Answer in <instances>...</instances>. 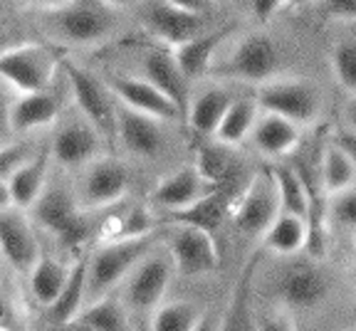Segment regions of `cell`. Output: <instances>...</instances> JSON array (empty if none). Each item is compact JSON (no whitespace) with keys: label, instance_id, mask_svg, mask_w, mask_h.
I'll list each match as a JSON object with an SVG mask.
<instances>
[{"label":"cell","instance_id":"1","mask_svg":"<svg viewBox=\"0 0 356 331\" xmlns=\"http://www.w3.org/2000/svg\"><path fill=\"white\" fill-rule=\"evenodd\" d=\"M62 72H65L67 89L72 94L79 114L102 134L104 144L114 149L119 144V102L109 89V84L102 82L84 67L72 65V62H62Z\"/></svg>","mask_w":356,"mask_h":331},{"label":"cell","instance_id":"2","mask_svg":"<svg viewBox=\"0 0 356 331\" xmlns=\"http://www.w3.org/2000/svg\"><path fill=\"white\" fill-rule=\"evenodd\" d=\"M156 232L144 238H127V240H109L99 245L95 255L89 257V275H87V299L95 302L102 299L117 287L119 282L127 280L134 267L154 250Z\"/></svg>","mask_w":356,"mask_h":331},{"label":"cell","instance_id":"3","mask_svg":"<svg viewBox=\"0 0 356 331\" xmlns=\"http://www.w3.org/2000/svg\"><path fill=\"white\" fill-rule=\"evenodd\" d=\"M280 65H282V60H280L275 40L265 33H250L238 40V45L225 60L213 65L211 74L216 79L260 87V84L277 77Z\"/></svg>","mask_w":356,"mask_h":331},{"label":"cell","instance_id":"4","mask_svg":"<svg viewBox=\"0 0 356 331\" xmlns=\"http://www.w3.org/2000/svg\"><path fill=\"white\" fill-rule=\"evenodd\" d=\"M60 55L50 45L25 42L0 52V77L20 94L50 89L60 72Z\"/></svg>","mask_w":356,"mask_h":331},{"label":"cell","instance_id":"5","mask_svg":"<svg viewBox=\"0 0 356 331\" xmlns=\"http://www.w3.org/2000/svg\"><path fill=\"white\" fill-rule=\"evenodd\" d=\"M52 30L72 45H99L117 33V10L104 0H67L50 10Z\"/></svg>","mask_w":356,"mask_h":331},{"label":"cell","instance_id":"6","mask_svg":"<svg viewBox=\"0 0 356 331\" xmlns=\"http://www.w3.org/2000/svg\"><path fill=\"white\" fill-rule=\"evenodd\" d=\"M35 223L67 250H77L89 238V223L74 195L62 186H47L30 208Z\"/></svg>","mask_w":356,"mask_h":331},{"label":"cell","instance_id":"7","mask_svg":"<svg viewBox=\"0 0 356 331\" xmlns=\"http://www.w3.org/2000/svg\"><path fill=\"white\" fill-rule=\"evenodd\" d=\"M255 99L260 111L277 114L287 122L305 127L319 116L322 99H319L317 87L307 82L305 77H275L270 82L260 84L255 89Z\"/></svg>","mask_w":356,"mask_h":331},{"label":"cell","instance_id":"8","mask_svg":"<svg viewBox=\"0 0 356 331\" xmlns=\"http://www.w3.org/2000/svg\"><path fill=\"white\" fill-rule=\"evenodd\" d=\"M280 213H282V205H280L277 186H275L270 171H265L252 178L248 188L238 195L230 220H233L235 230H240L243 235L262 238L270 230V225L277 220Z\"/></svg>","mask_w":356,"mask_h":331},{"label":"cell","instance_id":"9","mask_svg":"<svg viewBox=\"0 0 356 331\" xmlns=\"http://www.w3.org/2000/svg\"><path fill=\"white\" fill-rule=\"evenodd\" d=\"M275 292L289 309H317L332 292V280L317 262L297 259L277 272Z\"/></svg>","mask_w":356,"mask_h":331},{"label":"cell","instance_id":"10","mask_svg":"<svg viewBox=\"0 0 356 331\" xmlns=\"http://www.w3.org/2000/svg\"><path fill=\"white\" fill-rule=\"evenodd\" d=\"M141 25L149 33L151 40L166 47H178V45L188 42V40L198 38L206 30L208 15H198V13H188L184 8H176L166 0H151L146 3L144 13H141Z\"/></svg>","mask_w":356,"mask_h":331},{"label":"cell","instance_id":"11","mask_svg":"<svg viewBox=\"0 0 356 331\" xmlns=\"http://www.w3.org/2000/svg\"><path fill=\"white\" fill-rule=\"evenodd\" d=\"M168 255L178 275L188 280L211 275L220 265L216 238L193 225H176V230L168 235Z\"/></svg>","mask_w":356,"mask_h":331},{"label":"cell","instance_id":"12","mask_svg":"<svg viewBox=\"0 0 356 331\" xmlns=\"http://www.w3.org/2000/svg\"><path fill=\"white\" fill-rule=\"evenodd\" d=\"M176 272L171 255H146L127 277V307L131 312H154L166 297Z\"/></svg>","mask_w":356,"mask_h":331},{"label":"cell","instance_id":"13","mask_svg":"<svg viewBox=\"0 0 356 331\" xmlns=\"http://www.w3.org/2000/svg\"><path fill=\"white\" fill-rule=\"evenodd\" d=\"M129 171L127 166L117 159H97L89 166H84L82 186H79V195H82L84 208H106L114 205L129 193Z\"/></svg>","mask_w":356,"mask_h":331},{"label":"cell","instance_id":"14","mask_svg":"<svg viewBox=\"0 0 356 331\" xmlns=\"http://www.w3.org/2000/svg\"><path fill=\"white\" fill-rule=\"evenodd\" d=\"M106 84L114 92L119 104L129 106V109L149 114L154 119H159V122H178V119H184L178 106L168 99L161 89L154 87L149 79L129 77V74H109Z\"/></svg>","mask_w":356,"mask_h":331},{"label":"cell","instance_id":"15","mask_svg":"<svg viewBox=\"0 0 356 331\" xmlns=\"http://www.w3.org/2000/svg\"><path fill=\"white\" fill-rule=\"evenodd\" d=\"M102 146H104L102 134L79 114L77 119H70L57 129L50 149L52 159L65 168H82L99 159Z\"/></svg>","mask_w":356,"mask_h":331},{"label":"cell","instance_id":"16","mask_svg":"<svg viewBox=\"0 0 356 331\" xmlns=\"http://www.w3.org/2000/svg\"><path fill=\"white\" fill-rule=\"evenodd\" d=\"M141 72H144V79H149L154 87H159L166 94L186 119L191 106V79L178 67L171 47L159 42H156V47H149L141 57Z\"/></svg>","mask_w":356,"mask_h":331},{"label":"cell","instance_id":"17","mask_svg":"<svg viewBox=\"0 0 356 331\" xmlns=\"http://www.w3.org/2000/svg\"><path fill=\"white\" fill-rule=\"evenodd\" d=\"M0 255L15 272H30L42 255L25 210H0Z\"/></svg>","mask_w":356,"mask_h":331},{"label":"cell","instance_id":"18","mask_svg":"<svg viewBox=\"0 0 356 331\" xmlns=\"http://www.w3.org/2000/svg\"><path fill=\"white\" fill-rule=\"evenodd\" d=\"M211 191H216V188L200 178L195 166H184V168L168 173L156 183V188L151 191V203L166 213H176V210H186L193 203H198Z\"/></svg>","mask_w":356,"mask_h":331},{"label":"cell","instance_id":"19","mask_svg":"<svg viewBox=\"0 0 356 331\" xmlns=\"http://www.w3.org/2000/svg\"><path fill=\"white\" fill-rule=\"evenodd\" d=\"M119 144L131 156L139 159H154L163 149V129L161 122L149 114H141L136 109L119 104Z\"/></svg>","mask_w":356,"mask_h":331},{"label":"cell","instance_id":"20","mask_svg":"<svg viewBox=\"0 0 356 331\" xmlns=\"http://www.w3.org/2000/svg\"><path fill=\"white\" fill-rule=\"evenodd\" d=\"M62 92L52 84L50 89L33 94H20L10 104V122L15 134L35 131V129L50 127L62 111Z\"/></svg>","mask_w":356,"mask_h":331},{"label":"cell","instance_id":"21","mask_svg":"<svg viewBox=\"0 0 356 331\" xmlns=\"http://www.w3.org/2000/svg\"><path fill=\"white\" fill-rule=\"evenodd\" d=\"M233 33H235L233 25H220V28H211L203 35H198V38L173 47L178 67L184 70V74L191 82L203 77V74H211L213 65H216V52L220 50L222 42Z\"/></svg>","mask_w":356,"mask_h":331},{"label":"cell","instance_id":"22","mask_svg":"<svg viewBox=\"0 0 356 331\" xmlns=\"http://www.w3.org/2000/svg\"><path fill=\"white\" fill-rule=\"evenodd\" d=\"M233 193L228 191V183L216 191H211L208 195L193 203L191 208L186 210H176V213H168V223L173 225H193V227H200V230L211 232L213 238L218 235V230L222 227L225 218H230L233 213V205H235Z\"/></svg>","mask_w":356,"mask_h":331},{"label":"cell","instance_id":"23","mask_svg":"<svg viewBox=\"0 0 356 331\" xmlns=\"http://www.w3.org/2000/svg\"><path fill=\"white\" fill-rule=\"evenodd\" d=\"M50 159L52 149L44 146L38 156H33L30 161H25L22 166H17L15 171L8 178V191H10L13 208L30 210L38 198L42 195V191L47 188V171H50Z\"/></svg>","mask_w":356,"mask_h":331},{"label":"cell","instance_id":"24","mask_svg":"<svg viewBox=\"0 0 356 331\" xmlns=\"http://www.w3.org/2000/svg\"><path fill=\"white\" fill-rule=\"evenodd\" d=\"M257 262H260L257 255L245 262L233 292H230L228 309L220 319V331H262L255 307H252V277H255Z\"/></svg>","mask_w":356,"mask_h":331},{"label":"cell","instance_id":"25","mask_svg":"<svg viewBox=\"0 0 356 331\" xmlns=\"http://www.w3.org/2000/svg\"><path fill=\"white\" fill-rule=\"evenodd\" d=\"M300 127L277 114H267L262 111L257 116L255 129L250 134V141L255 144V149L267 159H284L300 144Z\"/></svg>","mask_w":356,"mask_h":331},{"label":"cell","instance_id":"26","mask_svg":"<svg viewBox=\"0 0 356 331\" xmlns=\"http://www.w3.org/2000/svg\"><path fill=\"white\" fill-rule=\"evenodd\" d=\"M233 104V97L228 89L222 87H208L206 92H200L195 99H191L186 122L198 136H216L218 127H220L222 116Z\"/></svg>","mask_w":356,"mask_h":331},{"label":"cell","instance_id":"27","mask_svg":"<svg viewBox=\"0 0 356 331\" xmlns=\"http://www.w3.org/2000/svg\"><path fill=\"white\" fill-rule=\"evenodd\" d=\"M309 243V225L305 218L280 213L277 220L262 235V248L277 257H295Z\"/></svg>","mask_w":356,"mask_h":331},{"label":"cell","instance_id":"28","mask_svg":"<svg viewBox=\"0 0 356 331\" xmlns=\"http://www.w3.org/2000/svg\"><path fill=\"white\" fill-rule=\"evenodd\" d=\"M87 275H89V257H79L72 265V272L67 277V284L60 292V297H57V302L52 307H47L50 309V319L55 324L60 326L70 324L84 309V302H87Z\"/></svg>","mask_w":356,"mask_h":331},{"label":"cell","instance_id":"29","mask_svg":"<svg viewBox=\"0 0 356 331\" xmlns=\"http://www.w3.org/2000/svg\"><path fill=\"white\" fill-rule=\"evenodd\" d=\"M257 116H260V104L255 97H240L233 99V104L228 106L225 116H222L220 127L216 131V141L225 146H240L243 141H248L255 129Z\"/></svg>","mask_w":356,"mask_h":331},{"label":"cell","instance_id":"30","mask_svg":"<svg viewBox=\"0 0 356 331\" xmlns=\"http://www.w3.org/2000/svg\"><path fill=\"white\" fill-rule=\"evenodd\" d=\"M72 267L60 262V259L50 257V255H40V259L33 265L30 275V292L42 307H52L65 289L67 277H70Z\"/></svg>","mask_w":356,"mask_h":331},{"label":"cell","instance_id":"31","mask_svg":"<svg viewBox=\"0 0 356 331\" xmlns=\"http://www.w3.org/2000/svg\"><path fill=\"white\" fill-rule=\"evenodd\" d=\"M319 181H322L324 195H339L349 188H354L356 181V166L349 156L344 154L341 146H337L329 138V144L324 146L322 156H319Z\"/></svg>","mask_w":356,"mask_h":331},{"label":"cell","instance_id":"32","mask_svg":"<svg viewBox=\"0 0 356 331\" xmlns=\"http://www.w3.org/2000/svg\"><path fill=\"white\" fill-rule=\"evenodd\" d=\"M267 171L275 178L282 213H292V216L307 220L309 218V193H307V186L295 166H270Z\"/></svg>","mask_w":356,"mask_h":331},{"label":"cell","instance_id":"33","mask_svg":"<svg viewBox=\"0 0 356 331\" xmlns=\"http://www.w3.org/2000/svg\"><path fill=\"white\" fill-rule=\"evenodd\" d=\"M79 321L89 324L97 331H134L131 316L127 312V304L117 297H102L89 302L77 316Z\"/></svg>","mask_w":356,"mask_h":331},{"label":"cell","instance_id":"34","mask_svg":"<svg viewBox=\"0 0 356 331\" xmlns=\"http://www.w3.org/2000/svg\"><path fill=\"white\" fill-rule=\"evenodd\" d=\"M193 166L208 186L220 188V186L228 183L233 161H230L228 146L220 144V141H213V144H203V146L195 149V163Z\"/></svg>","mask_w":356,"mask_h":331},{"label":"cell","instance_id":"35","mask_svg":"<svg viewBox=\"0 0 356 331\" xmlns=\"http://www.w3.org/2000/svg\"><path fill=\"white\" fill-rule=\"evenodd\" d=\"M200 316L203 312L193 302L176 299V302L159 304L151 314V331H193Z\"/></svg>","mask_w":356,"mask_h":331},{"label":"cell","instance_id":"36","mask_svg":"<svg viewBox=\"0 0 356 331\" xmlns=\"http://www.w3.org/2000/svg\"><path fill=\"white\" fill-rule=\"evenodd\" d=\"M329 67L341 89L356 97V38L337 40L329 52Z\"/></svg>","mask_w":356,"mask_h":331},{"label":"cell","instance_id":"37","mask_svg":"<svg viewBox=\"0 0 356 331\" xmlns=\"http://www.w3.org/2000/svg\"><path fill=\"white\" fill-rule=\"evenodd\" d=\"M0 331H25V314L8 289L0 287Z\"/></svg>","mask_w":356,"mask_h":331},{"label":"cell","instance_id":"38","mask_svg":"<svg viewBox=\"0 0 356 331\" xmlns=\"http://www.w3.org/2000/svg\"><path fill=\"white\" fill-rule=\"evenodd\" d=\"M332 216L339 225L354 227L356 230V188H349V191H344V193L334 195Z\"/></svg>","mask_w":356,"mask_h":331},{"label":"cell","instance_id":"39","mask_svg":"<svg viewBox=\"0 0 356 331\" xmlns=\"http://www.w3.org/2000/svg\"><path fill=\"white\" fill-rule=\"evenodd\" d=\"M28 161V146L20 144H8L0 146V181H8L10 173L15 171L17 166H22Z\"/></svg>","mask_w":356,"mask_h":331},{"label":"cell","instance_id":"40","mask_svg":"<svg viewBox=\"0 0 356 331\" xmlns=\"http://www.w3.org/2000/svg\"><path fill=\"white\" fill-rule=\"evenodd\" d=\"M324 13L332 20L356 22V0H322Z\"/></svg>","mask_w":356,"mask_h":331},{"label":"cell","instance_id":"41","mask_svg":"<svg viewBox=\"0 0 356 331\" xmlns=\"http://www.w3.org/2000/svg\"><path fill=\"white\" fill-rule=\"evenodd\" d=\"M284 6H287V0H250V15L257 22H267L273 20Z\"/></svg>","mask_w":356,"mask_h":331},{"label":"cell","instance_id":"42","mask_svg":"<svg viewBox=\"0 0 356 331\" xmlns=\"http://www.w3.org/2000/svg\"><path fill=\"white\" fill-rule=\"evenodd\" d=\"M166 3H171L176 8H184L188 13H198V15H211L218 6V0H166Z\"/></svg>","mask_w":356,"mask_h":331},{"label":"cell","instance_id":"43","mask_svg":"<svg viewBox=\"0 0 356 331\" xmlns=\"http://www.w3.org/2000/svg\"><path fill=\"white\" fill-rule=\"evenodd\" d=\"M257 319H260L262 331H297L292 321L284 319V316H280V314H260Z\"/></svg>","mask_w":356,"mask_h":331},{"label":"cell","instance_id":"44","mask_svg":"<svg viewBox=\"0 0 356 331\" xmlns=\"http://www.w3.org/2000/svg\"><path fill=\"white\" fill-rule=\"evenodd\" d=\"M332 141L337 146H341V149H344V154L349 156V159L354 161V166H356V134L349 131V129H339V131L332 136Z\"/></svg>","mask_w":356,"mask_h":331},{"label":"cell","instance_id":"45","mask_svg":"<svg viewBox=\"0 0 356 331\" xmlns=\"http://www.w3.org/2000/svg\"><path fill=\"white\" fill-rule=\"evenodd\" d=\"M13 134H15V129H13L10 122V104L0 99V146H8Z\"/></svg>","mask_w":356,"mask_h":331},{"label":"cell","instance_id":"46","mask_svg":"<svg viewBox=\"0 0 356 331\" xmlns=\"http://www.w3.org/2000/svg\"><path fill=\"white\" fill-rule=\"evenodd\" d=\"M344 119H346V129L356 134V97H351L346 102V109H344Z\"/></svg>","mask_w":356,"mask_h":331},{"label":"cell","instance_id":"47","mask_svg":"<svg viewBox=\"0 0 356 331\" xmlns=\"http://www.w3.org/2000/svg\"><path fill=\"white\" fill-rule=\"evenodd\" d=\"M193 331H220V319H213L211 314H203Z\"/></svg>","mask_w":356,"mask_h":331},{"label":"cell","instance_id":"48","mask_svg":"<svg viewBox=\"0 0 356 331\" xmlns=\"http://www.w3.org/2000/svg\"><path fill=\"white\" fill-rule=\"evenodd\" d=\"M13 208V198L10 191H8V181H0V210Z\"/></svg>","mask_w":356,"mask_h":331},{"label":"cell","instance_id":"49","mask_svg":"<svg viewBox=\"0 0 356 331\" xmlns=\"http://www.w3.org/2000/svg\"><path fill=\"white\" fill-rule=\"evenodd\" d=\"M30 3L38 6V8H42V10H55V8L65 6L67 0H30Z\"/></svg>","mask_w":356,"mask_h":331},{"label":"cell","instance_id":"50","mask_svg":"<svg viewBox=\"0 0 356 331\" xmlns=\"http://www.w3.org/2000/svg\"><path fill=\"white\" fill-rule=\"evenodd\" d=\"M106 6L114 8V10H122V8H131L136 6V3H141V0H104Z\"/></svg>","mask_w":356,"mask_h":331},{"label":"cell","instance_id":"51","mask_svg":"<svg viewBox=\"0 0 356 331\" xmlns=\"http://www.w3.org/2000/svg\"><path fill=\"white\" fill-rule=\"evenodd\" d=\"M65 331H97V329H92V326L84 324V321L74 319V321H70V324H65Z\"/></svg>","mask_w":356,"mask_h":331},{"label":"cell","instance_id":"52","mask_svg":"<svg viewBox=\"0 0 356 331\" xmlns=\"http://www.w3.org/2000/svg\"><path fill=\"white\" fill-rule=\"evenodd\" d=\"M314 0H287L289 8H305V6H312Z\"/></svg>","mask_w":356,"mask_h":331},{"label":"cell","instance_id":"53","mask_svg":"<svg viewBox=\"0 0 356 331\" xmlns=\"http://www.w3.org/2000/svg\"><path fill=\"white\" fill-rule=\"evenodd\" d=\"M351 280H354V292H356V259H354V265H351Z\"/></svg>","mask_w":356,"mask_h":331},{"label":"cell","instance_id":"54","mask_svg":"<svg viewBox=\"0 0 356 331\" xmlns=\"http://www.w3.org/2000/svg\"><path fill=\"white\" fill-rule=\"evenodd\" d=\"M349 331H356V329H349Z\"/></svg>","mask_w":356,"mask_h":331},{"label":"cell","instance_id":"55","mask_svg":"<svg viewBox=\"0 0 356 331\" xmlns=\"http://www.w3.org/2000/svg\"><path fill=\"white\" fill-rule=\"evenodd\" d=\"M0 257H3V255H0Z\"/></svg>","mask_w":356,"mask_h":331}]
</instances>
